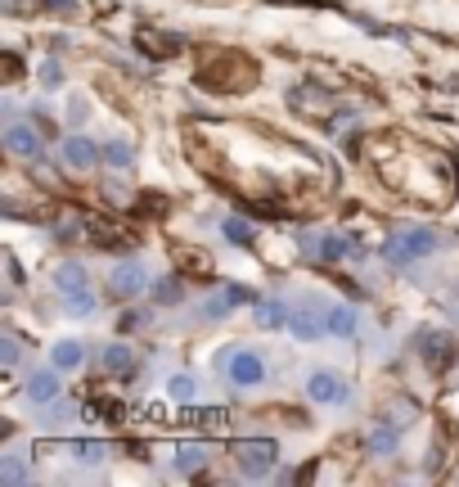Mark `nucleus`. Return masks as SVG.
Instances as JSON below:
<instances>
[{
	"label": "nucleus",
	"mask_w": 459,
	"mask_h": 487,
	"mask_svg": "<svg viewBox=\"0 0 459 487\" xmlns=\"http://www.w3.org/2000/svg\"><path fill=\"white\" fill-rule=\"evenodd\" d=\"M437 248H442V235H437L433 226H401L392 240L383 244V257H387L392 266H410V262L433 257Z\"/></svg>",
	"instance_id": "obj_1"
},
{
	"label": "nucleus",
	"mask_w": 459,
	"mask_h": 487,
	"mask_svg": "<svg viewBox=\"0 0 459 487\" xmlns=\"http://www.w3.org/2000/svg\"><path fill=\"white\" fill-rule=\"evenodd\" d=\"M221 370H226V379L239 393L266 388V379H270V365H266V353H261V348H226Z\"/></svg>",
	"instance_id": "obj_2"
},
{
	"label": "nucleus",
	"mask_w": 459,
	"mask_h": 487,
	"mask_svg": "<svg viewBox=\"0 0 459 487\" xmlns=\"http://www.w3.org/2000/svg\"><path fill=\"white\" fill-rule=\"evenodd\" d=\"M302 393H307V402H311V406H347V402H351V383H347L338 370H329V365L307 370Z\"/></svg>",
	"instance_id": "obj_3"
},
{
	"label": "nucleus",
	"mask_w": 459,
	"mask_h": 487,
	"mask_svg": "<svg viewBox=\"0 0 459 487\" xmlns=\"http://www.w3.org/2000/svg\"><path fill=\"white\" fill-rule=\"evenodd\" d=\"M234 461H239V474L243 479H270L275 461H279V447L270 438H252V442H239L234 447Z\"/></svg>",
	"instance_id": "obj_4"
},
{
	"label": "nucleus",
	"mask_w": 459,
	"mask_h": 487,
	"mask_svg": "<svg viewBox=\"0 0 459 487\" xmlns=\"http://www.w3.org/2000/svg\"><path fill=\"white\" fill-rule=\"evenodd\" d=\"M59 158H63V167H73V172H95L100 163H104V144H95L91 135H63V144H59Z\"/></svg>",
	"instance_id": "obj_5"
},
{
	"label": "nucleus",
	"mask_w": 459,
	"mask_h": 487,
	"mask_svg": "<svg viewBox=\"0 0 459 487\" xmlns=\"http://www.w3.org/2000/svg\"><path fill=\"white\" fill-rule=\"evenodd\" d=\"M63 370H54V365H45V370H32L27 379H23V397L32 402V406H54L59 397H63V379H59Z\"/></svg>",
	"instance_id": "obj_6"
},
{
	"label": "nucleus",
	"mask_w": 459,
	"mask_h": 487,
	"mask_svg": "<svg viewBox=\"0 0 459 487\" xmlns=\"http://www.w3.org/2000/svg\"><path fill=\"white\" fill-rule=\"evenodd\" d=\"M109 293L113 298H135V293H144L153 280H149V266L144 262H135V257H126V262H117L113 271H109Z\"/></svg>",
	"instance_id": "obj_7"
},
{
	"label": "nucleus",
	"mask_w": 459,
	"mask_h": 487,
	"mask_svg": "<svg viewBox=\"0 0 459 487\" xmlns=\"http://www.w3.org/2000/svg\"><path fill=\"white\" fill-rule=\"evenodd\" d=\"M5 149H9L14 158L36 163V158H41V149H45V140L36 135V126H27V122H9V126H5Z\"/></svg>",
	"instance_id": "obj_8"
},
{
	"label": "nucleus",
	"mask_w": 459,
	"mask_h": 487,
	"mask_svg": "<svg viewBox=\"0 0 459 487\" xmlns=\"http://www.w3.org/2000/svg\"><path fill=\"white\" fill-rule=\"evenodd\" d=\"M243 303H257V293L243 289V284H226L221 293H212V298L199 307V316H203V321H221V316H230V312L243 307Z\"/></svg>",
	"instance_id": "obj_9"
},
{
	"label": "nucleus",
	"mask_w": 459,
	"mask_h": 487,
	"mask_svg": "<svg viewBox=\"0 0 459 487\" xmlns=\"http://www.w3.org/2000/svg\"><path fill=\"white\" fill-rule=\"evenodd\" d=\"M329 330H325V312H316V307H293V316H288V339H298V343H320Z\"/></svg>",
	"instance_id": "obj_10"
},
{
	"label": "nucleus",
	"mask_w": 459,
	"mask_h": 487,
	"mask_svg": "<svg viewBox=\"0 0 459 487\" xmlns=\"http://www.w3.org/2000/svg\"><path fill=\"white\" fill-rule=\"evenodd\" d=\"M325 330H329V339H356L360 312H356L351 303H329V307H325Z\"/></svg>",
	"instance_id": "obj_11"
},
{
	"label": "nucleus",
	"mask_w": 459,
	"mask_h": 487,
	"mask_svg": "<svg viewBox=\"0 0 459 487\" xmlns=\"http://www.w3.org/2000/svg\"><path fill=\"white\" fill-rule=\"evenodd\" d=\"M288 316H293V307L279 303V298H257L252 303V321L261 330H288Z\"/></svg>",
	"instance_id": "obj_12"
},
{
	"label": "nucleus",
	"mask_w": 459,
	"mask_h": 487,
	"mask_svg": "<svg viewBox=\"0 0 459 487\" xmlns=\"http://www.w3.org/2000/svg\"><path fill=\"white\" fill-rule=\"evenodd\" d=\"M82 289H91V271H86L82 262H63V266L54 271V293H59V298H73V293H82Z\"/></svg>",
	"instance_id": "obj_13"
},
{
	"label": "nucleus",
	"mask_w": 459,
	"mask_h": 487,
	"mask_svg": "<svg viewBox=\"0 0 459 487\" xmlns=\"http://www.w3.org/2000/svg\"><path fill=\"white\" fill-rule=\"evenodd\" d=\"M50 365L63 370V374L82 370V365H86V343H82V339H59V343L50 348Z\"/></svg>",
	"instance_id": "obj_14"
},
{
	"label": "nucleus",
	"mask_w": 459,
	"mask_h": 487,
	"mask_svg": "<svg viewBox=\"0 0 459 487\" xmlns=\"http://www.w3.org/2000/svg\"><path fill=\"white\" fill-rule=\"evenodd\" d=\"M365 447H369L374 456H392V452L401 447V429H396L392 420H378V424L369 429V438H365Z\"/></svg>",
	"instance_id": "obj_15"
},
{
	"label": "nucleus",
	"mask_w": 459,
	"mask_h": 487,
	"mask_svg": "<svg viewBox=\"0 0 459 487\" xmlns=\"http://www.w3.org/2000/svg\"><path fill=\"white\" fill-rule=\"evenodd\" d=\"M135 45H140L144 55H153V59H162V55H171V50H181V45H185V36H162V32H149V27H144V32L135 36Z\"/></svg>",
	"instance_id": "obj_16"
},
{
	"label": "nucleus",
	"mask_w": 459,
	"mask_h": 487,
	"mask_svg": "<svg viewBox=\"0 0 459 487\" xmlns=\"http://www.w3.org/2000/svg\"><path fill=\"white\" fill-rule=\"evenodd\" d=\"M104 167L109 172H131L135 167V144L131 140H109L104 144Z\"/></svg>",
	"instance_id": "obj_17"
},
{
	"label": "nucleus",
	"mask_w": 459,
	"mask_h": 487,
	"mask_svg": "<svg viewBox=\"0 0 459 487\" xmlns=\"http://www.w3.org/2000/svg\"><path fill=\"white\" fill-rule=\"evenodd\" d=\"M221 240L234 244V248H252V244H257V231H252V222H243V217H221Z\"/></svg>",
	"instance_id": "obj_18"
},
{
	"label": "nucleus",
	"mask_w": 459,
	"mask_h": 487,
	"mask_svg": "<svg viewBox=\"0 0 459 487\" xmlns=\"http://www.w3.org/2000/svg\"><path fill=\"white\" fill-rule=\"evenodd\" d=\"M68 452L82 465H104L109 461V442H95V438H77V442H68Z\"/></svg>",
	"instance_id": "obj_19"
},
{
	"label": "nucleus",
	"mask_w": 459,
	"mask_h": 487,
	"mask_svg": "<svg viewBox=\"0 0 459 487\" xmlns=\"http://www.w3.org/2000/svg\"><path fill=\"white\" fill-rule=\"evenodd\" d=\"M100 362H104V374H131L135 370V353L126 343H109Z\"/></svg>",
	"instance_id": "obj_20"
},
{
	"label": "nucleus",
	"mask_w": 459,
	"mask_h": 487,
	"mask_svg": "<svg viewBox=\"0 0 459 487\" xmlns=\"http://www.w3.org/2000/svg\"><path fill=\"white\" fill-rule=\"evenodd\" d=\"M149 298H153L158 307H176V303L185 298V284H181L176 275H167V280H153V284H149Z\"/></svg>",
	"instance_id": "obj_21"
},
{
	"label": "nucleus",
	"mask_w": 459,
	"mask_h": 487,
	"mask_svg": "<svg viewBox=\"0 0 459 487\" xmlns=\"http://www.w3.org/2000/svg\"><path fill=\"white\" fill-rule=\"evenodd\" d=\"M167 397L181 402V406H194V402H199V379H194V374H171V379H167Z\"/></svg>",
	"instance_id": "obj_22"
},
{
	"label": "nucleus",
	"mask_w": 459,
	"mask_h": 487,
	"mask_svg": "<svg viewBox=\"0 0 459 487\" xmlns=\"http://www.w3.org/2000/svg\"><path fill=\"white\" fill-rule=\"evenodd\" d=\"M203 465H208V447H203V442L176 447V470H181V474H199Z\"/></svg>",
	"instance_id": "obj_23"
},
{
	"label": "nucleus",
	"mask_w": 459,
	"mask_h": 487,
	"mask_svg": "<svg viewBox=\"0 0 459 487\" xmlns=\"http://www.w3.org/2000/svg\"><path fill=\"white\" fill-rule=\"evenodd\" d=\"M451 353H455V348H451L446 334H428V339H424V362L428 365H446L451 362Z\"/></svg>",
	"instance_id": "obj_24"
},
{
	"label": "nucleus",
	"mask_w": 459,
	"mask_h": 487,
	"mask_svg": "<svg viewBox=\"0 0 459 487\" xmlns=\"http://www.w3.org/2000/svg\"><path fill=\"white\" fill-rule=\"evenodd\" d=\"M63 307H68V316H77V321H91V316H95V307H100V298H95L91 289H82V293L63 298Z\"/></svg>",
	"instance_id": "obj_25"
},
{
	"label": "nucleus",
	"mask_w": 459,
	"mask_h": 487,
	"mask_svg": "<svg viewBox=\"0 0 459 487\" xmlns=\"http://www.w3.org/2000/svg\"><path fill=\"white\" fill-rule=\"evenodd\" d=\"M316 253H320V262H343V257H351V240H343V235H325Z\"/></svg>",
	"instance_id": "obj_26"
},
{
	"label": "nucleus",
	"mask_w": 459,
	"mask_h": 487,
	"mask_svg": "<svg viewBox=\"0 0 459 487\" xmlns=\"http://www.w3.org/2000/svg\"><path fill=\"white\" fill-rule=\"evenodd\" d=\"M32 479V470L18 461V456H5V465H0V483H27Z\"/></svg>",
	"instance_id": "obj_27"
},
{
	"label": "nucleus",
	"mask_w": 459,
	"mask_h": 487,
	"mask_svg": "<svg viewBox=\"0 0 459 487\" xmlns=\"http://www.w3.org/2000/svg\"><path fill=\"white\" fill-rule=\"evenodd\" d=\"M18 357H23L18 339H14V334H5V339H0V362H5L9 370H14V365H18Z\"/></svg>",
	"instance_id": "obj_28"
},
{
	"label": "nucleus",
	"mask_w": 459,
	"mask_h": 487,
	"mask_svg": "<svg viewBox=\"0 0 459 487\" xmlns=\"http://www.w3.org/2000/svg\"><path fill=\"white\" fill-rule=\"evenodd\" d=\"M63 114H68V122H86V114H91V104H86V95H68V104H63Z\"/></svg>",
	"instance_id": "obj_29"
},
{
	"label": "nucleus",
	"mask_w": 459,
	"mask_h": 487,
	"mask_svg": "<svg viewBox=\"0 0 459 487\" xmlns=\"http://www.w3.org/2000/svg\"><path fill=\"white\" fill-rule=\"evenodd\" d=\"M54 235H59L63 244H68V240H82V235H86V226H82V222H59V226H54Z\"/></svg>",
	"instance_id": "obj_30"
},
{
	"label": "nucleus",
	"mask_w": 459,
	"mask_h": 487,
	"mask_svg": "<svg viewBox=\"0 0 459 487\" xmlns=\"http://www.w3.org/2000/svg\"><path fill=\"white\" fill-rule=\"evenodd\" d=\"M41 86H63V68L59 64H41Z\"/></svg>",
	"instance_id": "obj_31"
},
{
	"label": "nucleus",
	"mask_w": 459,
	"mask_h": 487,
	"mask_svg": "<svg viewBox=\"0 0 459 487\" xmlns=\"http://www.w3.org/2000/svg\"><path fill=\"white\" fill-rule=\"evenodd\" d=\"M5 266H9V284H23V271H18V262H14V253H5Z\"/></svg>",
	"instance_id": "obj_32"
},
{
	"label": "nucleus",
	"mask_w": 459,
	"mask_h": 487,
	"mask_svg": "<svg viewBox=\"0 0 459 487\" xmlns=\"http://www.w3.org/2000/svg\"><path fill=\"white\" fill-rule=\"evenodd\" d=\"M54 9H77V0H50Z\"/></svg>",
	"instance_id": "obj_33"
}]
</instances>
